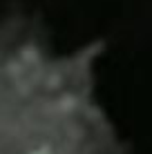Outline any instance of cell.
<instances>
[{"label":"cell","mask_w":152,"mask_h":154,"mask_svg":"<svg viewBox=\"0 0 152 154\" xmlns=\"http://www.w3.org/2000/svg\"><path fill=\"white\" fill-rule=\"evenodd\" d=\"M96 127L67 60L0 56V154H98Z\"/></svg>","instance_id":"1"}]
</instances>
